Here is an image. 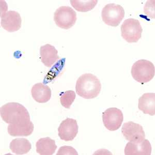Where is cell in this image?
Returning a JSON list of instances; mask_svg holds the SVG:
<instances>
[{
	"label": "cell",
	"instance_id": "cell-1",
	"mask_svg": "<svg viewBox=\"0 0 155 155\" xmlns=\"http://www.w3.org/2000/svg\"><path fill=\"white\" fill-rule=\"evenodd\" d=\"M0 115L3 121L11 125H19L31 121L28 110L17 102H9L2 106Z\"/></svg>",
	"mask_w": 155,
	"mask_h": 155
},
{
	"label": "cell",
	"instance_id": "cell-2",
	"mask_svg": "<svg viewBox=\"0 0 155 155\" xmlns=\"http://www.w3.org/2000/svg\"><path fill=\"white\" fill-rule=\"evenodd\" d=\"M101 90V81L96 76L91 74H82L76 82V93L83 98H95L99 95Z\"/></svg>",
	"mask_w": 155,
	"mask_h": 155
},
{
	"label": "cell",
	"instance_id": "cell-3",
	"mask_svg": "<svg viewBox=\"0 0 155 155\" xmlns=\"http://www.w3.org/2000/svg\"><path fill=\"white\" fill-rule=\"evenodd\" d=\"M131 74L139 83H147L152 80L155 76V66L147 60H139L133 64Z\"/></svg>",
	"mask_w": 155,
	"mask_h": 155
},
{
	"label": "cell",
	"instance_id": "cell-4",
	"mask_svg": "<svg viewBox=\"0 0 155 155\" xmlns=\"http://www.w3.org/2000/svg\"><path fill=\"white\" fill-rule=\"evenodd\" d=\"M120 30L122 37L129 43L137 42L142 37L143 32L140 21L134 18H129L124 21Z\"/></svg>",
	"mask_w": 155,
	"mask_h": 155
},
{
	"label": "cell",
	"instance_id": "cell-5",
	"mask_svg": "<svg viewBox=\"0 0 155 155\" xmlns=\"http://www.w3.org/2000/svg\"><path fill=\"white\" fill-rule=\"evenodd\" d=\"M125 16V11L122 6L114 3L108 4L102 9V20L111 27H117Z\"/></svg>",
	"mask_w": 155,
	"mask_h": 155
},
{
	"label": "cell",
	"instance_id": "cell-6",
	"mask_svg": "<svg viewBox=\"0 0 155 155\" xmlns=\"http://www.w3.org/2000/svg\"><path fill=\"white\" fill-rule=\"evenodd\" d=\"M77 18V14L72 8L67 6L59 7L54 14V21L58 27L68 30L74 25Z\"/></svg>",
	"mask_w": 155,
	"mask_h": 155
},
{
	"label": "cell",
	"instance_id": "cell-7",
	"mask_svg": "<svg viewBox=\"0 0 155 155\" xmlns=\"http://www.w3.org/2000/svg\"><path fill=\"white\" fill-rule=\"evenodd\" d=\"M123 120V113L118 108L110 107L102 113L104 125L107 130L111 131L118 130Z\"/></svg>",
	"mask_w": 155,
	"mask_h": 155
},
{
	"label": "cell",
	"instance_id": "cell-8",
	"mask_svg": "<svg viewBox=\"0 0 155 155\" xmlns=\"http://www.w3.org/2000/svg\"><path fill=\"white\" fill-rule=\"evenodd\" d=\"M122 133L126 139L132 143H141L145 138V134L142 126L133 122L124 124Z\"/></svg>",
	"mask_w": 155,
	"mask_h": 155
},
{
	"label": "cell",
	"instance_id": "cell-9",
	"mask_svg": "<svg viewBox=\"0 0 155 155\" xmlns=\"http://www.w3.org/2000/svg\"><path fill=\"white\" fill-rule=\"evenodd\" d=\"M78 125L76 120L67 118L62 121L58 128V135L64 141H72L78 133Z\"/></svg>",
	"mask_w": 155,
	"mask_h": 155
},
{
	"label": "cell",
	"instance_id": "cell-10",
	"mask_svg": "<svg viewBox=\"0 0 155 155\" xmlns=\"http://www.w3.org/2000/svg\"><path fill=\"white\" fill-rule=\"evenodd\" d=\"M21 23L20 15L16 11H7L1 16V25L8 32L17 31L21 28Z\"/></svg>",
	"mask_w": 155,
	"mask_h": 155
},
{
	"label": "cell",
	"instance_id": "cell-11",
	"mask_svg": "<svg viewBox=\"0 0 155 155\" xmlns=\"http://www.w3.org/2000/svg\"><path fill=\"white\" fill-rule=\"evenodd\" d=\"M124 153L126 155H150L152 145L150 141L146 139L139 143L129 142L126 145Z\"/></svg>",
	"mask_w": 155,
	"mask_h": 155
},
{
	"label": "cell",
	"instance_id": "cell-12",
	"mask_svg": "<svg viewBox=\"0 0 155 155\" xmlns=\"http://www.w3.org/2000/svg\"><path fill=\"white\" fill-rule=\"evenodd\" d=\"M58 53V50L51 45L41 46L40 49L41 61L46 67H51L60 59Z\"/></svg>",
	"mask_w": 155,
	"mask_h": 155
},
{
	"label": "cell",
	"instance_id": "cell-13",
	"mask_svg": "<svg viewBox=\"0 0 155 155\" xmlns=\"http://www.w3.org/2000/svg\"><path fill=\"white\" fill-rule=\"evenodd\" d=\"M138 108L145 114H155V94L145 93L139 99Z\"/></svg>",
	"mask_w": 155,
	"mask_h": 155
},
{
	"label": "cell",
	"instance_id": "cell-14",
	"mask_svg": "<svg viewBox=\"0 0 155 155\" xmlns=\"http://www.w3.org/2000/svg\"><path fill=\"white\" fill-rule=\"evenodd\" d=\"M32 97L38 103H46L51 97V90L48 86L42 83L34 85L31 90Z\"/></svg>",
	"mask_w": 155,
	"mask_h": 155
},
{
	"label": "cell",
	"instance_id": "cell-15",
	"mask_svg": "<svg viewBox=\"0 0 155 155\" xmlns=\"http://www.w3.org/2000/svg\"><path fill=\"white\" fill-rule=\"evenodd\" d=\"M34 126L32 122L19 125L8 124V133L12 137H28L32 134Z\"/></svg>",
	"mask_w": 155,
	"mask_h": 155
},
{
	"label": "cell",
	"instance_id": "cell-16",
	"mask_svg": "<svg viewBox=\"0 0 155 155\" xmlns=\"http://www.w3.org/2000/svg\"><path fill=\"white\" fill-rule=\"evenodd\" d=\"M36 152L41 155H52L55 152L57 146L55 141L49 137L41 138L36 144Z\"/></svg>",
	"mask_w": 155,
	"mask_h": 155
},
{
	"label": "cell",
	"instance_id": "cell-17",
	"mask_svg": "<svg viewBox=\"0 0 155 155\" xmlns=\"http://www.w3.org/2000/svg\"><path fill=\"white\" fill-rule=\"evenodd\" d=\"M32 148L31 144L25 138H17L12 141L9 148L16 155H24L28 153Z\"/></svg>",
	"mask_w": 155,
	"mask_h": 155
},
{
	"label": "cell",
	"instance_id": "cell-18",
	"mask_svg": "<svg viewBox=\"0 0 155 155\" xmlns=\"http://www.w3.org/2000/svg\"><path fill=\"white\" fill-rule=\"evenodd\" d=\"M71 5L80 12H87L93 9L98 3L97 0H71Z\"/></svg>",
	"mask_w": 155,
	"mask_h": 155
},
{
	"label": "cell",
	"instance_id": "cell-19",
	"mask_svg": "<svg viewBox=\"0 0 155 155\" xmlns=\"http://www.w3.org/2000/svg\"><path fill=\"white\" fill-rule=\"evenodd\" d=\"M76 95L74 91H67L62 93L61 96L60 97V102L63 107L66 109H70L71 106L74 102Z\"/></svg>",
	"mask_w": 155,
	"mask_h": 155
},
{
	"label": "cell",
	"instance_id": "cell-20",
	"mask_svg": "<svg viewBox=\"0 0 155 155\" xmlns=\"http://www.w3.org/2000/svg\"><path fill=\"white\" fill-rule=\"evenodd\" d=\"M78 155V153L74 148L71 146H64L61 147L57 155Z\"/></svg>",
	"mask_w": 155,
	"mask_h": 155
},
{
	"label": "cell",
	"instance_id": "cell-21",
	"mask_svg": "<svg viewBox=\"0 0 155 155\" xmlns=\"http://www.w3.org/2000/svg\"><path fill=\"white\" fill-rule=\"evenodd\" d=\"M145 13L150 18H155V1H148L144 7Z\"/></svg>",
	"mask_w": 155,
	"mask_h": 155
}]
</instances>
